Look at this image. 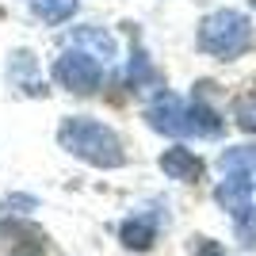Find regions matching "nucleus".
<instances>
[{
  "mask_svg": "<svg viewBox=\"0 0 256 256\" xmlns=\"http://www.w3.org/2000/svg\"><path fill=\"white\" fill-rule=\"evenodd\" d=\"M150 126L172 138H218L222 134V118L214 115L199 100H180L172 92H160L150 107H146Z\"/></svg>",
  "mask_w": 256,
  "mask_h": 256,
  "instance_id": "nucleus-1",
  "label": "nucleus"
},
{
  "mask_svg": "<svg viewBox=\"0 0 256 256\" xmlns=\"http://www.w3.org/2000/svg\"><path fill=\"white\" fill-rule=\"evenodd\" d=\"M58 142H62V150H69L73 157L88 160L96 168H118L126 160L118 138L104 122H92V118H65L58 126Z\"/></svg>",
  "mask_w": 256,
  "mask_h": 256,
  "instance_id": "nucleus-2",
  "label": "nucleus"
},
{
  "mask_svg": "<svg viewBox=\"0 0 256 256\" xmlns=\"http://www.w3.org/2000/svg\"><path fill=\"white\" fill-rule=\"evenodd\" d=\"M248 42H252V27L241 12L234 8H222V12H210L203 23H199V46L214 58H237V54H245Z\"/></svg>",
  "mask_w": 256,
  "mask_h": 256,
  "instance_id": "nucleus-3",
  "label": "nucleus"
},
{
  "mask_svg": "<svg viewBox=\"0 0 256 256\" xmlns=\"http://www.w3.org/2000/svg\"><path fill=\"white\" fill-rule=\"evenodd\" d=\"M54 80L69 92H76V96H88L100 84V62L84 50H65L54 62Z\"/></svg>",
  "mask_w": 256,
  "mask_h": 256,
  "instance_id": "nucleus-4",
  "label": "nucleus"
},
{
  "mask_svg": "<svg viewBox=\"0 0 256 256\" xmlns=\"http://www.w3.org/2000/svg\"><path fill=\"white\" fill-rule=\"evenodd\" d=\"M157 230H160V214L134 210L126 222L118 226V237H122V245H126V248L146 252V248H153V241H157Z\"/></svg>",
  "mask_w": 256,
  "mask_h": 256,
  "instance_id": "nucleus-5",
  "label": "nucleus"
},
{
  "mask_svg": "<svg viewBox=\"0 0 256 256\" xmlns=\"http://www.w3.org/2000/svg\"><path fill=\"white\" fill-rule=\"evenodd\" d=\"M160 172H164L168 180H180V184H195L199 176H203V160L195 157L192 150H184V146H176V150H164V153H160Z\"/></svg>",
  "mask_w": 256,
  "mask_h": 256,
  "instance_id": "nucleus-6",
  "label": "nucleus"
},
{
  "mask_svg": "<svg viewBox=\"0 0 256 256\" xmlns=\"http://www.w3.org/2000/svg\"><path fill=\"white\" fill-rule=\"evenodd\" d=\"M69 42L80 46L84 54H92V58H96V62H104V65L115 58V38H111L104 27H80V31L69 34Z\"/></svg>",
  "mask_w": 256,
  "mask_h": 256,
  "instance_id": "nucleus-7",
  "label": "nucleus"
},
{
  "mask_svg": "<svg viewBox=\"0 0 256 256\" xmlns=\"http://www.w3.org/2000/svg\"><path fill=\"white\" fill-rule=\"evenodd\" d=\"M76 4H80V0H27V8H31L42 23H65V20H73Z\"/></svg>",
  "mask_w": 256,
  "mask_h": 256,
  "instance_id": "nucleus-8",
  "label": "nucleus"
},
{
  "mask_svg": "<svg viewBox=\"0 0 256 256\" xmlns=\"http://www.w3.org/2000/svg\"><path fill=\"white\" fill-rule=\"evenodd\" d=\"M222 172H256V146H237L222 153Z\"/></svg>",
  "mask_w": 256,
  "mask_h": 256,
  "instance_id": "nucleus-9",
  "label": "nucleus"
},
{
  "mask_svg": "<svg viewBox=\"0 0 256 256\" xmlns=\"http://www.w3.org/2000/svg\"><path fill=\"white\" fill-rule=\"evenodd\" d=\"M234 118H237V126H241V130L256 134V92H245V96L234 104Z\"/></svg>",
  "mask_w": 256,
  "mask_h": 256,
  "instance_id": "nucleus-10",
  "label": "nucleus"
},
{
  "mask_svg": "<svg viewBox=\"0 0 256 256\" xmlns=\"http://www.w3.org/2000/svg\"><path fill=\"white\" fill-rule=\"evenodd\" d=\"M153 76V69H150V62H146V54H134V62H130V80L138 84V80H150Z\"/></svg>",
  "mask_w": 256,
  "mask_h": 256,
  "instance_id": "nucleus-11",
  "label": "nucleus"
},
{
  "mask_svg": "<svg viewBox=\"0 0 256 256\" xmlns=\"http://www.w3.org/2000/svg\"><path fill=\"white\" fill-rule=\"evenodd\" d=\"M195 256H230V252H226L218 241H210V237H199V241H195Z\"/></svg>",
  "mask_w": 256,
  "mask_h": 256,
  "instance_id": "nucleus-12",
  "label": "nucleus"
},
{
  "mask_svg": "<svg viewBox=\"0 0 256 256\" xmlns=\"http://www.w3.org/2000/svg\"><path fill=\"white\" fill-rule=\"evenodd\" d=\"M12 206H20V210H34L38 203H34L31 195H8V210H12Z\"/></svg>",
  "mask_w": 256,
  "mask_h": 256,
  "instance_id": "nucleus-13",
  "label": "nucleus"
},
{
  "mask_svg": "<svg viewBox=\"0 0 256 256\" xmlns=\"http://www.w3.org/2000/svg\"><path fill=\"white\" fill-rule=\"evenodd\" d=\"M252 4H256V0H252Z\"/></svg>",
  "mask_w": 256,
  "mask_h": 256,
  "instance_id": "nucleus-14",
  "label": "nucleus"
}]
</instances>
